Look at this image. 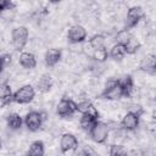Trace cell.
Here are the masks:
<instances>
[{"mask_svg":"<svg viewBox=\"0 0 156 156\" xmlns=\"http://www.w3.org/2000/svg\"><path fill=\"white\" fill-rule=\"evenodd\" d=\"M28 37H29V32L24 26L16 27L11 33V40L15 50L22 51L28 41Z\"/></svg>","mask_w":156,"mask_h":156,"instance_id":"obj_1","label":"cell"},{"mask_svg":"<svg viewBox=\"0 0 156 156\" xmlns=\"http://www.w3.org/2000/svg\"><path fill=\"white\" fill-rule=\"evenodd\" d=\"M35 96V89L30 84H26L17 89L12 94V102L16 104H29Z\"/></svg>","mask_w":156,"mask_h":156,"instance_id":"obj_2","label":"cell"},{"mask_svg":"<svg viewBox=\"0 0 156 156\" xmlns=\"http://www.w3.org/2000/svg\"><path fill=\"white\" fill-rule=\"evenodd\" d=\"M123 96L122 88L119 84V79H111L106 83L105 89L100 94V98L107 100H118Z\"/></svg>","mask_w":156,"mask_h":156,"instance_id":"obj_3","label":"cell"},{"mask_svg":"<svg viewBox=\"0 0 156 156\" xmlns=\"http://www.w3.org/2000/svg\"><path fill=\"white\" fill-rule=\"evenodd\" d=\"M44 119H45V117H44V115H43L41 112L30 111V112H28V113L26 115V117H24V119H23V123H24V126L27 127L28 130H30V132H37V130L41 127Z\"/></svg>","mask_w":156,"mask_h":156,"instance_id":"obj_4","label":"cell"},{"mask_svg":"<svg viewBox=\"0 0 156 156\" xmlns=\"http://www.w3.org/2000/svg\"><path fill=\"white\" fill-rule=\"evenodd\" d=\"M141 112H143L141 107L138 108V111L134 110V111H129V112H127V113L123 116L122 121H121V126H122V128H123L124 130H129V132L136 129V127L139 126V118H140Z\"/></svg>","mask_w":156,"mask_h":156,"instance_id":"obj_5","label":"cell"},{"mask_svg":"<svg viewBox=\"0 0 156 156\" xmlns=\"http://www.w3.org/2000/svg\"><path fill=\"white\" fill-rule=\"evenodd\" d=\"M56 112L60 117L62 118H68V117H72L76 112H77V104L71 100V99H61V101L58 102L57 105V108H56Z\"/></svg>","mask_w":156,"mask_h":156,"instance_id":"obj_6","label":"cell"},{"mask_svg":"<svg viewBox=\"0 0 156 156\" xmlns=\"http://www.w3.org/2000/svg\"><path fill=\"white\" fill-rule=\"evenodd\" d=\"M89 134H90L91 139H93L95 143L102 144V143L106 141V139H107V136H108V128H107V126H106L105 123L98 121V122L95 123V126L93 127V129L89 132Z\"/></svg>","mask_w":156,"mask_h":156,"instance_id":"obj_7","label":"cell"},{"mask_svg":"<svg viewBox=\"0 0 156 156\" xmlns=\"http://www.w3.org/2000/svg\"><path fill=\"white\" fill-rule=\"evenodd\" d=\"M67 39L72 44L82 43L87 39V29L80 24H74L68 29Z\"/></svg>","mask_w":156,"mask_h":156,"instance_id":"obj_8","label":"cell"},{"mask_svg":"<svg viewBox=\"0 0 156 156\" xmlns=\"http://www.w3.org/2000/svg\"><path fill=\"white\" fill-rule=\"evenodd\" d=\"M144 16V11L140 6H133L128 10L127 12V18H126V28L129 29V28H134L139 22L140 20L143 18Z\"/></svg>","mask_w":156,"mask_h":156,"instance_id":"obj_9","label":"cell"},{"mask_svg":"<svg viewBox=\"0 0 156 156\" xmlns=\"http://www.w3.org/2000/svg\"><path fill=\"white\" fill-rule=\"evenodd\" d=\"M60 147L63 154L73 151L78 147V139L72 133H65L60 139Z\"/></svg>","mask_w":156,"mask_h":156,"instance_id":"obj_10","label":"cell"},{"mask_svg":"<svg viewBox=\"0 0 156 156\" xmlns=\"http://www.w3.org/2000/svg\"><path fill=\"white\" fill-rule=\"evenodd\" d=\"M140 69L149 73V74H154L156 72V57L155 55H147L145 56L141 62H140Z\"/></svg>","mask_w":156,"mask_h":156,"instance_id":"obj_11","label":"cell"},{"mask_svg":"<svg viewBox=\"0 0 156 156\" xmlns=\"http://www.w3.org/2000/svg\"><path fill=\"white\" fill-rule=\"evenodd\" d=\"M18 62L23 68H27V69H33L37 66V58L32 52H22L20 55Z\"/></svg>","mask_w":156,"mask_h":156,"instance_id":"obj_12","label":"cell"},{"mask_svg":"<svg viewBox=\"0 0 156 156\" xmlns=\"http://www.w3.org/2000/svg\"><path fill=\"white\" fill-rule=\"evenodd\" d=\"M61 58V50L58 49H49L46 52H45V56H44V61H45V65L49 66V67H54Z\"/></svg>","mask_w":156,"mask_h":156,"instance_id":"obj_13","label":"cell"},{"mask_svg":"<svg viewBox=\"0 0 156 156\" xmlns=\"http://www.w3.org/2000/svg\"><path fill=\"white\" fill-rule=\"evenodd\" d=\"M77 111L82 115H91L99 118V111L90 101H80L77 104Z\"/></svg>","mask_w":156,"mask_h":156,"instance_id":"obj_14","label":"cell"},{"mask_svg":"<svg viewBox=\"0 0 156 156\" xmlns=\"http://www.w3.org/2000/svg\"><path fill=\"white\" fill-rule=\"evenodd\" d=\"M96 122H98V117L91 116V115H82L79 124H80V127H82V129L84 132L89 133L93 129V127L95 126Z\"/></svg>","mask_w":156,"mask_h":156,"instance_id":"obj_15","label":"cell"},{"mask_svg":"<svg viewBox=\"0 0 156 156\" xmlns=\"http://www.w3.org/2000/svg\"><path fill=\"white\" fill-rule=\"evenodd\" d=\"M6 123H7V127L12 130H17L22 127L23 124V119L22 117L18 115V113H10L7 117H6Z\"/></svg>","mask_w":156,"mask_h":156,"instance_id":"obj_16","label":"cell"},{"mask_svg":"<svg viewBox=\"0 0 156 156\" xmlns=\"http://www.w3.org/2000/svg\"><path fill=\"white\" fill-rule=\"evenodd\" d=\"M119 84H121V88H122L123 96H126V98L130 96V94H132V91H133V87H134L132 76L128 74V76L123 77L122 79H119Z\"/></svg>","mask_w":156,"mask_h":156,"instance_id":"obj_17","label":"cell"},{"mask_svg":"<svg viewBox=\"0 0 156 156\" xmlns=\"http://www.w3.org/2000/svg\"><path fill=\"white\" fill-rule=\"evenodd\" d=\"M44 154H45V149H44V143L41 140L33 141L29 149L27 150V155H30V156H43Z\"/></svg>","mask_w":156,"mask_h":156,"instance_id":"obj_18","label":"cell"},{"mask_svg":"<svg viewBox=\"0 0 156 156\" xmlns=\"http://www.w3.org/2000/svg\"><path fill=\"white\" fill-rule=\"evenodd\" d=\"M108 55H110V57L113 58V60H122V58L127 55L126 49H124V45H122V44H116V45H113L112 49L110 50Z\"/></svg>","mask_w":156,"mask_h":156,"instance_id":"obj_19","label":"cell"},{"mask_svg":"<svg viewBox=\"0 0 156 156\" xmlns=\"http://www.w3.org/2000/svg\"><path fill=\"white\" fill-rule=\"evenodd\" d=\"M51 87H52V80L51 77L48 74H44L38 82V89L41 93H48L51 89Z\"/></svg>","mask_w":156,"mask_h":156,"instance_id":"obj_20","label":"cell"},{"mask_svg":"<svg viewBox=\"0 0 156 156\" xmlns=\"http://www.w3.org/2000/svg\"><path fill=\"white\" fill-rule=\"evenodd\" d=\"M89 44L93 48V50L105 48V37L102 34H95L89 39Z\"/></svg>","mask_w":156,"mask_h":156,"instance_id":"obj_21","label":"cell"},{"mask_svg":"<svg viewBox=\"0 0 156 156\" xmlns=\"http://www.w3.org/2000/svg\"><path fill=\"white\" fill-rule=\"evenodd\" d=\"M139 48H140V43L133 35H130V38L128 39V41L124 44V49H126V52L127 54H134V52L138 51Z\"/></svg>","mask_w":156,"mask_h":156,"instance_id":"obj_22","label":"cell"},{"mask_svg":"<svg viewBox=\"0 0 156 156\" xmlns=\"http://www.w3.org/2000/svg\"><path fill=\"white\" fill-rule=\"evenodd\" d=\"M0 100H1V104H2V105H9V104L12 102V93H11V89H10L9 85H5V87L1 89Z\"/></svg>","mask_w":156,"mask_h":156,"instance_id":"obj_23","label":"cell"},{"mask_svg":"<svg viewBox=\"0 0 156 156\" xmlns=\"http://www.w3.org/2000/svg\"><path fill=\"white\" fill-rule=\"evenodd\" d=\"M108 56V52L106 50V48H101V49H96L94 50V54H93V57L94 60L99 61V62H104Z\"/></svg>","mask_w":156,"mask_h":156,"instance_id":"obj_24","label":"cell"},{"mask_svg":"<svg viewBox=\"0 0 156 156\" xmlns=\"http://www.w3.org/2000/svg\"><path fill=\"white\" fill-rule=\"evenodd\" d=\"M108 154L111 156H122V155H126L127 154V150L122 145H111Z\"/></svg>","mask_w":156,"mask_h":156,"instance_id":"obj_25","label":"cell"},{"mask_svg":"<svg viewBox=\"0 0 156 156\" xmlns=\"http://www.w3.org/2000/svg\"><path fill=\"white\" fill-rule=\"evenodd\" d=\"M129 38H130L129 32H128L127 29H124V30H122V32H119V33L117 34L116 40H117V44H122V45H124V44L128 41Z\"/></svg>","mask_w":156,"mask_h":156,"instance_id":"obj_26","label":"cell"},{"mask_svg":"<svg viewBox=\"0 0 156 156\" xmlns=\"http://www.w3.org/2000/svg\"><path fill=\"white\" fill-rule=\"evenodd\" d=\"M12 6V1L11 0H0V12L10 9Z\"/></svg>","mask_w":156,"mask_h":156,"instance_id":"obj_27","label":"cell"},{"mask_svg":"<svg viewBox=\"0 0 156 156\" xmlns=\"http://www.w3.org/2000/svg\"><path fill=\"white\" fill-rule=\"evenodd\" d=\"M5 62H6V58L0 55V73H1L2 68H4V66H5Z\"/></svg>","mask_w":156,"mask_h":156,"instance_id":"obj_28","label":"cell"},{"mask_svg":"<svg viewBox=\"0 0 156 156\" xmlns=\"http://www.w3.org/2000/svg\"><path fill=\"white\" fill-rule=\"evenodd\" d=\"M51 4H58L60 1H62V0H49Z\"/></svg>","mask_w":156,"mask_h":156,"instance_id":"obj_29","label":"cell"},{"mask_svg":"<svg viewBox=\"0 0 156 156\" xmlns=\"http://www.w3.org/2000/svg\"><path fill=\"white\" fill-rule=\"evenodd\" d=\"M0 147H1V140H0Z\"/></svg>","mask_w":156,"mask_h":156,"instance_id":"obj_30","label":"cell"}]
</instances>
